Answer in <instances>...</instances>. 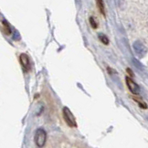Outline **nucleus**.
Masks as SVG:
<instances>
[{"instance_id":"f257e3e1","label":"nucleus","mask_w":148,"mask_h":148,"mask_svg":"<svg viewBox=\"0 0 148 148\" xmlns=\"http://www.w3.org/2000/svg\"><path fill=\"white\" fill-rule=\"evenodd\" d=\"M62 115L65 123L68 124V126L70 127H77V122L75 116L73 115V113L71 112V110L68 107H63L62 109Z\"/></svg>"},{"instance_id":"f03ea898","label":"nucleus","mask_w":148,"mask_h":148,"mask_svg":"<svg viewBox=\"0 0 148 148\" xmlns=\"http://www.w3.org/2000/svg\"><path fill=\"white\" fill-rule=\"evenodd\" d=\"M34 141L38 147H43L47 142V133L44 129L39 128L36 131Z\"/></svg>"},{"instance_id":"7ed1b4c3","label":"nucleus","mask_w":148,"mask_h":148,"mask_svg":"<svg viewBox=\"0 0 148 148\" xmlns=\"http://www.w3.org/2000/svg\"><path fill=\"white\" fill-rule=\"evenodd\" d=\"M125 81H126L127 87H128L130 92H132L134 95H139V92H140L139 86L134 82V79L131 78V77H128L127 76L126 78H125Z\"/></svg>"},{"instance_id":"20e7f679","label":"nucleus","mask_w":148,"mask_h":148,"mask_svg":"<svg viewBox=\"0 0 148 148\" xmlns=\"http://www.w3.org/2000/svg\"><path fill=\"white\" fill-rule=\"evenodd\" d=\"M19 60H20V64L22 66V68L27 71L30 68V62H29V59H28V56L25 53H22L19 56Z\"/></svg>"},{"instance_id":"39448f33","label":"nucleus","mask_w":148,"mask_h":148,"mask_svg":"<svg viewBox=\"0 0 148 148\" xmlns=\"http://www.w3.org/2000/svg\"><path fill=\"white\" fill-rule=\"evenodd\" d=\"M96 4H97V8L100 11V13L104 16H105V7H104L103 0H96Z\"/></svg>"},{"instance_id":"423d86ee","label":"nucleus","mask_w":148,"mask_h":148,"mask_svg":"<svg viewBox=\"0 0 148 148\" xmlns=\"http://www.w3.org/2000/svg\"><path fill=\"white\" fill-rule=\"evenodd\" d=\"M2 24H3V29H4L5 34H7V35H10V34H11V27H10V25L8 23L7 20H3Z\"/></svg>"},{"instance_id":"0eeeda50","label":"nucleus","mask_w":148,"mask_h":148,"mask_svg":"<svg viewBox=\"0 0 148 148\" xmlns=\"http://www.w3.org/2000/svg\"><path fill=\"white\" fill-rule=\"evenodd\" d=\"M134 100L136 101V102H137V103L139 104V106L142 108V109H147V105H146V103H145V102L143 101V100H142V99H140V98H138V97H134Z\"/></svg>"},{"instance_id":"6e6552de","label":"nucleus","mask_w":148,"mask_h":148,"mask_svg":"<svg viewBox=\"0 0 148 148\" xmlns=\"http://www.w3.org/2000/svg\"><path fill=\"white\" fill-rule=\"evenodd\" d=\"M99 38H100V40L101 41V43H103L104 45L109 44V39H108V38L105 35H103V34H101V35L99 37Z\"/></svg>"},{"instance_id":"1a4fd4ad","label":"nucleus","mask_w":148,"mask_h":148,"mask_svg":"<svg viewBox=\"0 0 148 148\" xmlns=\"http://www.w3.org/2000/svg\"><path fill=\"white\" fill-rule=\"evenodd\" d=\"M90 26H92V28H94V29H96V28L98 27V24H97V22L95 21L93 16H90Z\"/></svg>"},{"instance_id":"9d476101","label":"nucleus","mask_w":148,"mask_h":148,"mask_svg":"<svg viewBox=\"0 0 148 148\" xmlns=\"http://www.w3.org/2000/svg\"><path fill=\"white\" fill-rule=\"evenodd\" d=\"M127 72H128V74H130V76H129V77L132 78V77H134V73H133V71H132V70L129 69V68L127 69Z\"/></svg>"}]
</instances>
